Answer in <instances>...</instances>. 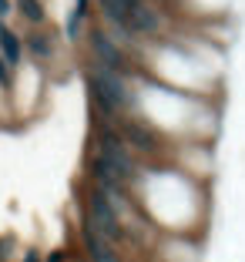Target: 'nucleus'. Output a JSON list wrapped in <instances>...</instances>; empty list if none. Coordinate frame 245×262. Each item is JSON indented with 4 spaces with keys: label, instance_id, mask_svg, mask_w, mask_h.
<instances>
[{
    "label": "nucleus",
    "instance_id": "obj_10",
    "mask_svg": "<svg viewBox=\"0 0 245 262\" xmlns=\"http://www.w3.org/2000/svg\"><path fill=\"white\" fill-rule=\"evenodd\" d=\"M17 10H20V17L31 24V27H44L47 10H44V4H40V0H17Z\"/></svg>",
    "mask_w": 245,
    "mask_h": 262
},
{
    "label": "nucleus",
    "instance_id": "obj_9",
    "mask_svg": "<svg viewBox=\"0 0 245 262\" xmlns=\"http://www.w3.org/2000/svg\"><path fill=\"white\" fill-rule=\"evenodd\" d=\"M0 57L7 64H20V57H24V40H20V34L10 27L7 20H0Z\"/></svg>",
    "mask_w": 245,
    "mask_h": 262
},
{
    "label": "nucleus",
    "instance_id": "obj_8",
    "mask_svg": "<svg viewBox=\"0 0 245 262\" xmlns=\"http://www.w3.org/2000/svg\"><path fill=\"white\" fill-rule=\"evenodd\" d=\"M20 40H24V51L34 57V61H51L54 57V37L44 31V27H31V31H24L20 34Z\"/></svg>",
    "mask_w": 245,
    "mask_h": 262
},
{
    "label": "nucleus",
    "instance_id": "obj_15",
    "mask_svg": "<svg viewBox=\"0 0 245 262\" xmlns=\"http://www.w3.org/2000/svg\"><path fill=\"white\" fill-rule=\"evenodd\" d=\"M47 262H64V252H51V255H47Z\"/></svg>",
    "mask_w": 245,
    "mask_h": 262
},
{
    "label": "nucleus",
    "instance_id": "obj_6",
    "mask_svg": "<svg viewBox=\"0 0 245 262\" xmlns=\"http://www.w3.org/2000/svg\"><path fill=\"white\" fill-rule=\"evenodd\" d=\"M128 31L135 34V37H151V34L161 31V17H158V10H154L148 0H138V4L131 7Z\"/></svg>",
    "mask_w": 245,
    "mask_h": 262
},
{
    "label": "nucleus",
    "instance_id": "obj_1",
    "mask_svg": "<svg viewBox=\"0 0 245 262\" xmlns=\"http://www.w3.org/2000/svg\"><path fill=\"white\" fill-rule=\"evenodd\" d=\"M87 94H91L94 111L104 115L107 121L135 108V94H131V88H128V74L111 71L98 61L87 64Z\"/></svg>",
    "mask_w": 245,
    "mask_h": 262
},
{
    "label": "nucleus",
    "instance_id": "obj_14",
    "mask_svg": "<svg viewBox=\"0 0 245 262\" xmlns=\"http://www.w3.org/2000/svg\"><path fill=\"white\" fill-rule=\"evenodd\" d=\"M20 262H40V252L37 249H27V252H24V259Z\"/></svg>",
    "mask_w": 245,
    "mask_h": 262
},
{
    "label": "nucleus",
    "instance_id": "obj_4",
    "mask_svg": "<svg viewBox=\"0 0 245 262\" xmlns=\"http://www.w3.org/2000/svg\"><path fill=\"white\" fill-rule=\"evenodd\" d=\"M87 44H91V57L98 64L128 74V54H124V44H118V40L111 37L104 27H94V31L87 34Z\"/></svg>",
    "mask_w": 245,
    "mask_h": 262
},
{
    "label": "nucleus",
    "instance_id": "obj_3",
    "mask_svg": "<svg viewBox=\"0 0 245 262\" xmlns=\"http://www.w3.org/2000/svg\"><path fill=\"white\" fill-rule=\"evenodd\" d=\"M94 151H98L107 165H115L128 182L135 178V151H131V145L121 138V131H118V128L98 124V128H94Z\"/></svg>",
    "mask_w": 245,
    "mask_h": 262
},
{
    "label": "nucleus",
    "instance_id": "obj_12",
    "mask_svg": "<svg viewBox=\"0 0 245 262\" xmlns=\"http://www.w3.org/2000/svg\"><path fill=\"white\" fill-rule=\"evenodd\" d=\"M14 81H17L14 64H7L4 57H0V91H10V88H14Z\"/></svg>",
    "mask_w": 245,
    "mask_h": 262
},
{
    "label": "nucleus",
    "instance_id": "obj_5",
    "mask_svg": "<svg viewBox=\"0 0 245 262\" xmlns=\"http://www.w3.org/2000/svg\"><path fill=\"white\" fill-rule=\"evenodd\" d=\"M118 131H121V138L131 145V151H145V155L161 151V135H158V131H151L148 124L121 121V124H118Z\"/></svg>",
    "mask_w": 245,
    "mask_h": 262
},
{
    "label": "nucleus",
    "instance_id": "obj_7",
    "mask_svg": "<svg viewBox=\"0 0 245 262\" xmlns=\"http://www.w3.org/2000/svg\"><path fill=\"white\" fill-rule=\"evenodd\" d=\"M81 239H84V249H87V259H91V262H121V259H118L115 242L104 239L101 232H94L87 222H84V229H81Z\"/></svg>",
    "mask_w": 245,
    "mask_h": 262
},
{
    "label": "nucleus",
    "instance_id": "obj_13",
    "mask_svg": "<svg viewBox=\"0 0 245 262\" xmlns=\"http://www.w3.org/2000/svg\"><path fill=\"white\" fill-rule=\"evenodd\" d=\"M10 10H14V0H0V20H7Z\"/></svg>",
    "mask_w": 245,
    "mask_h": 262
},
{
    "label": "nucleus",
    "instance_id": "obj_2",
    "mask_svg": "<svg viewBox=\"0 0 245 262\" xmlns=\"http://www.w3.org/2000/svg\"><path fill=\"white\" fill-rule=\"evenodd\" d=\"M84 222L91 225L94 232H101L104 239H111L118 246V242L124 239V222H121V212L115 208V202L107 199L101 188H91L84 199Z\"/></svg>",
    "mask_w": 245,
    "mask_h": 262
},
{
    "label": "nucleus",
    "instance_id": "obj_11",
    "mask_svg": "<svg viewBox=\"0 0 245 262\" xmlns=\"http://www.w3.org/2000/svg\"><path fill=\"white\" fill-rule=\"evenodd\" d=\"M84 10H71V14H68V27H64V34H68V40H77V37H81V27H84Z\"/></svg>",
    "mask_w": 245,
    "mask_h": 262
}]
</instances>
